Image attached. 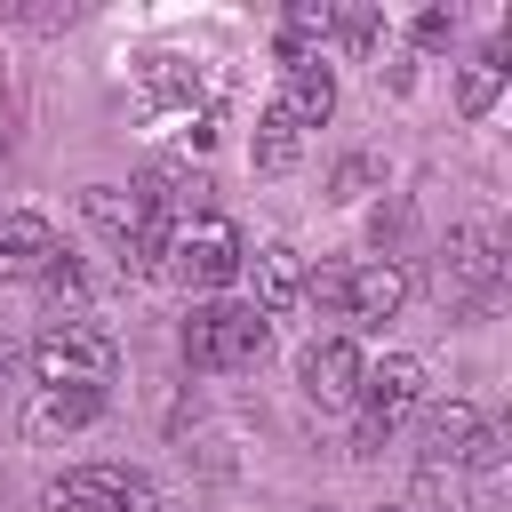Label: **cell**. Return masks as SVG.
<instances>
[{
	"label": "cell",
	"instance_id": "cell-1",
	"mask_svg": "<svg viewBox=\"0 0 512 512\" xmlns=\"http://www.w3.org/2000/svg\"><path fill=\"white\" fill-rule=\"evenodd\" d=\"M120 368V336L96 320H56L32 336V376L40 392H104V376Z\"/></svg>",
	"mask_w": 512,
	"mask_h": 512
},
{
	"label": "cell",
	"instance_id": "cell-2",
	"mask_svg": "<svg viewBox=\"0 0 512 512\" xmlns=\"http://www.w3.org/2000/svg\"><path fill=\"white\" fill-rule=\"evenodd\" d=\"M240 264H248V240H240V224L216 216V208L184 216V224L168 232V248H160V272L184 280V288H224V280H240Z\"/></svg>",
	"mask_w": 512,
	"mask_h": 512
},
{
	"label": "cell",
	"instance_id": "cell-3",
	"mask_svg": "<svg viewBox=\"0 0 512 512\" xmlns=\"http://www.w3.org/2000/svg\"><path fill=\"white\" fill-rule=\"evenodd\" d=\"M264 344H272V320L256 304H192V320H184V360L208 368V376L256 368Z\"/></svg>",
	"mask_w": 512,
	"mask_h": 512
},
{
	"label": "cell",
	"instance_id": "cell-4",
	"mask_svg": "<svg viewBox=\"0 0 512 512\" xmlns=\"http://www.w3.org/2000/svg\"><path fill=\"white\" fill-rule=\"evenodd\" d=\"M440 288H448L456 312L496 304V288H504V224H496V216H464V224L448 232V248H440Z\"/></svg>",
	"mask_w": 512,
	"mask_h": 512
},
{
	"label": "cell",
	"instance_id": "cell-5",
	"mask_svg": "<svg viewBox=\"0 0 512 512\" xmlns=\"http://www.w3.org/2000/svg\"><path fill=\"white\" fill-rule=\"evenodd\" d=\"M408 408H424V360H416V352H384V360L360 376V432H352L360 448H352V456H376V448L400 432Z\"/></svg>",
	"mask_w": 512,
	"mask_h": 512
},
{
	"label": "cell",
	"instance_id": "cell-6",
	"mask_svg": "<svg viewBox=\"0 0 512 512\" xmlns=\"http://www.w3.org/2000/svg\"><path fill=\"white\" fill-rule=\"evenodd\" d=\"M48 512H152V480L128 464H72L48 480Z\"/></svg>",
	"mask_w": 512,
	"mask_h": 512
},
{
	"label": "cell",
	"instance_id": "cell-7",
	"mask_svg": "<svg viewBox=\"0 0 512 512\" xmlns=\"http://www.w3.org/2000/svg\"><path fill=\"white\" fill-rule=\"evenodd\" d=\"M360 376H368V352L352 336H312L304 360H296V384L312 408H352L360 400Z\"/></svg>",
	"mask_w": 512,
	"mask_h": 512
},
{
	"label": "cell",
	"instance_id": "cell-8",
	"mask_svg": "<svg viewBox=\"0 0 512 512\" xmlns=\"http://www.w3.org/2000/svg\"><path fill=\"white\" fill-rule=\"evenodd\" d=\"M400 304H408V272H400L392 256H376V264H352V272H344V304H336V312H344L352 328H384Z\"/></svg>",
	"mask_w": 512,
	"mask_h": 512
},
{
	"label": "cell",
	"instance_id": "cell-9",
	"mask_svg": "<svg viewBox=\"0 0 512 512\" xmlns=\"http://www.w3.org/2000/svg\"><path fill=\"white\" fill-rule=\"evenodd\" d=\"M272 112L304 136V128H328V112H336V72L320 64V56H304V64H280V96H272Z\"/></svg>",
	"mask_w": 512,
	"mask_h": 512
},
{
	"label": "cell",
	"instance_id": "cell-10",
	"mask_svg": "<svg viewBox=\"0 0 512 512\" xmlns=\"http://www.w3.org/2000/svg\"><path fill=\"white\" fill-rule=\"evenodd\" d=\"M56 256L64 248H56V224L48 216H32V208L0 216V280H40Z\"/></svg>",
	"mask_w": 512,
	"mask_h": 512
},
{
	"label": "cell",
	"instance_id": "cell-11",
	"mask_svg": "<svg viewBox=\"0 0 512 512\" xmlns=\"http://www.w3.org/2000/svg\"><path fill=\"white\" fill-rule=\"evenodd\" d=\"M240 272H248V288H256V312H264V320H280V312H296V304H304V256H296V248H280V240H272V248H256Z\"/></svg>",
	"mask_w": 512,
	"mask_h": 512
},
{
	"label": "cell",
	"instance_id": "cell-12",
	"mask_svg": "<svg viewBox=\"0 0 512 512\" xmlns=\"http://www.w3.org/2000/svg\"><path fill=\"white\" fill-rule=\"evenodd\" d=\"M96 416H104V392H40V384H32V400H24V432H32V440L80 432V424H96Z\"/></svg>",
	"mask_w": 512,
	"mask_h": 512
},
{
	"label": "cell",
	"instance_id": "cell-13",
	"mask_svg": "<svg viewBox=\"0 0 512 512\" xmlns=\"http://www.w3.org/2000/svg\"><path fill=\"white\" fill-rule=\"evenodd\" d=\"M80 216H88L112 248H128V240L144 232V200H136V184H88V192H80Z\"/></svg>",
	"mask_w": 512,
	"mask_h": 512
},
{
	"label": "cell",
	"instance_id": "cell-14",
	"mask_svg": "<svg viewBox=\"0 0 512 512\" xmlns=\"http://www.w3.org/2000/svg\"><path fill=\"white\" fill-rule=\"evenodd\" d=\"M504 72H512V64H504L496 48H480V56H472V64L456 72V112H464V120L496 112V96H504Z\"/></svg>",
	"mask_w": 512,
	"mask_h": 512
},
{
	"label": "cell",
	"instance_id": "cell-15",
	"mask_svg": "<svg viewBox=\"0 0 512 512\" xmlns=\"http://www.w3.org/2000/svg\"><path fill=\"white\" fill-rule=\"evenodd\" d=\"M248 160H256V176H288L296 160H304V136L264 104V120H256V136H248Z\"/></svg>",
	"mask_w": 512,
	"mask_h": 512
},
{
	"label": "cell",
	"instance_id": "cell-16",
	"mask_svg": "<svg viewBox=\"0 0 512 512\" xmlns=\"http://www.w3.org/2000/svg\"><path fill=\"white\" fill-rule=\"evenodd\" d=\"M416 504H424V512H456V504H464L456 464H432V456H424V472H416Z\"/></svg>",
	"mask_w": 512,
	"mask_h": 512
},
{
	"label": "cell",
	"instance_id": "cell-17",
	"mask_svg": "<svg viewBox=\"0 0 512 512\" xmlns=\"http://www.w3.org/2000/svg\"><path fill=\"white\" fill-rule=\"evenodd\" d=\"M368 184H384V160L352 152V160H336V176H328V200H360Z\"/></svg>",
	"mask_w": 512,
	"mask_h": 512
},
{
	"label": "cell",
	"instance_id": "cell-18",
	"mask_svg": "<svg viewBox=\"0 0 512 512\" xmlns=\"http://www.w3.org/2000/svg\"><path fill=\"white\" fill-rule=\"evenodd\" d=\"M344 48H376V32H384V16L376 8H336V24H328Z\"/></svg>",
	"mask_w": 512,
	"mask_h": 512
},
{
	"label": "cell",
	"instance_id": "cell-19",
	"mask_svg": "<svg viewBox=\"0 0 512 512\" xmlns=\"http://www.w3.org/2000/svg\"><path fill=\"white\" fill-rule=\"evenodd\" d=\"M40 288H48V296H64V304H80V296H88V272H80L72 256H56V264L40 272Z\"/></svg>",
	"mask_w": 512,
	"mask_h": 512
},
{
	"label": "cell",
	"instance_id": "cell-20",
	"mask_svg": "<svg viewBox=\"0 0 512 512\" xmlns=\"http://www.w3.org/2000/svg\"><path fill=\"white\" fill-rule=\"evenodd\" d=\"M448 32H456L448 8H424V16H416V48H448Z\"/></svg>",
	"mask_w": 512,
	"mask_h": 512
},
{
	"label": "cell",
	"instance_id": "cell-21",
	"mask_svg": "<svg viewBox=\"0 0 512 512\" xmlns=\"http://www.w3.org/2000/svg\"><path fill=\"white\" fill-rule=\"evenodd\" d=\"M304 512H328V504H304Z\"/></svg>",
	"mask_w": 512,
	"mask_h": 512
}]
</instances>
